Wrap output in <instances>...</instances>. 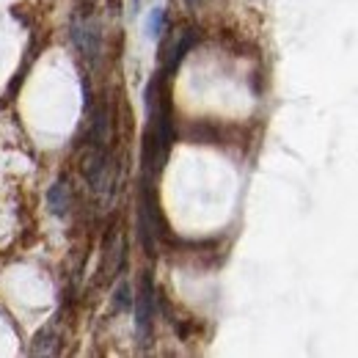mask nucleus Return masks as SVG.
Masks as SVG:
<instances>
[{
  "mask_svg": "<svg viewBox=\"0 0 358 358\" xmlns=\"http://www.w3.org/2000/svg\"><path fill=\"white\" fill-rule=\"evenodd\" d=\"M152 322H155V284H152L149 273H143L141 287H138V295H135V331H138L141 345L149 342Z\"/></svg>",
  "mask_w": 358,
  "mask_h": 358,
  "instance_id": "f03ea898",
  "label": "nucleus"
},
{
  "mask_svg": "<svg viewBox=\"0 0 358 358\" xmlns=\"http://www.w3.org/2000/svg\"><path fill=\"white\" fill-rule=\"evenodd\" d=\"M80 3H83V6H94V3H96V0H80Z\"/></svg>",
  "mask_w": 358,
  "mask_h": 358,
  "instance_id": "9d476101",
  "label": "nucleus"
},
{
  "mask_svg": "<svg viewBox=\"0 0 358 358\" xmlns=\"http://www.w3.org/2000/svg\"><path fill=\"white\" fill-rule=\"evenodd\" d=\"M130 306H133L130 284H127V281H119V287L113 289V309H116V312H127Z\"/></svg>",
  "mask_w": 358,
  "mask_h": 358,
  "instance_id": "6e6552de",
  "label": "nucleus"
},
{
  "mask_svg": "<svg viewBox=\"0 0 358 358\" xmlns=\"http://www.w3.org/2000/svg\"><path fill=\"white\" fill-rule=\"evenodd\" d=\"M47 204H50V213L58 215V218H64V215L69 213V207H72V187H69L66 179H58V182L50 187Z\"/></svg>",
  "mask_w": 358,
  "mask_h": 358,
  "instance_id": "39448f33",
  "label": "nucleus"
},
{
  "mask_svg": "<svg viewBox=\"0 0 358 358\" xmlns=\"http://www.w3.org/2000/svg\"><path fill=\"white\" fill-rule=\"evenodd\" d=\"M163 22H166V14L157 8V11H152V20H149V34L152 36H160L163 34Z\"/></svg>",
  "mask_w": 358,
  "mask_h": 358,
  "instance_id": "1a4fd4ad",
  "label": "nucleus"
},
{
  "mask_svg": "<svg viewBox=\"0 0 358 358\" xmlns=\"http://www.w3.org/2000/svg\"><path fill=\"white\" fill-rule=\"evenodd\" d=\"M196 45V31L193 28H179L171 34V39H169V45L163 47V61H166V69L169 72H174L179 64H182V58L187 55V50Z\"/></svg>",
  "mask_w": 358,
  "mask_h": 358,
  "instance_id": "20e7f679",
  "label": "nucleus"
},
{
  "mask_svg": "<svg viewBox=\"0 0 358 358\" xmlns=\"http://www.w3.org/2000/svg\"><path fill=\"white\" fill-rule=\"evenodd\" d=\"M58 350V336L52 331V325H45L36 336H34V345H31V353L34 356H52Z\"/></svg>",
  "mask_w": 358,
  "mask_h": 358,
  "instance_id": "0eeeda50",
  "label": "nucleus"
},
{
  "mask_svg": "<svg viewBox=\"0 0 358 358\" xmlns=\"http://www.w3.org/2000/svg\"><path fill=\"white\" fill-rule=\"evenodd\" d=\"M110 160L105 155V149H96L91 146V152L83 157V177L89 179V185L96 193H105L110 190Z\"/></svg>",
  "mask_w": 358,
  "mask_h": 358,
  "instance_id": "7ed1b4c3",
  "label": "nucleus"
},
{
  "mask_svg": "<svg viewBox=\"0 0 358 358\" xmlns=\"http://www.w3.org/2000/svg\"><path fill=\"white\" fill-rule=\"evenodd\" d=\"M72 42H75L78 52L86 61L99 58V52H102V28H99V22L94 20V14L89 8L75 14V20H72Z\"/></svg>",
  "mask_w": 358,
  "mask_h": 358,
  "instance_id": "f257e3e1",
  "label": "nucleus"
},
{
  "mask_svg": "<svg viewBox=\"0 0 358 358\" xmlns=\"http://www.w3.org/2000/svg\"><path fill=\"white\" fill-rule=\"evenodd\" d=\"M89 141H91V146H96V149H105V146H108V141H110V116H108V108H99V110L94 113Z\"/></svg>",
  "mask_w": 358,
  "mask_h": 358,
  "instance_id": "423d86ee",
  "label": "nucleus"
}]
</instances>
